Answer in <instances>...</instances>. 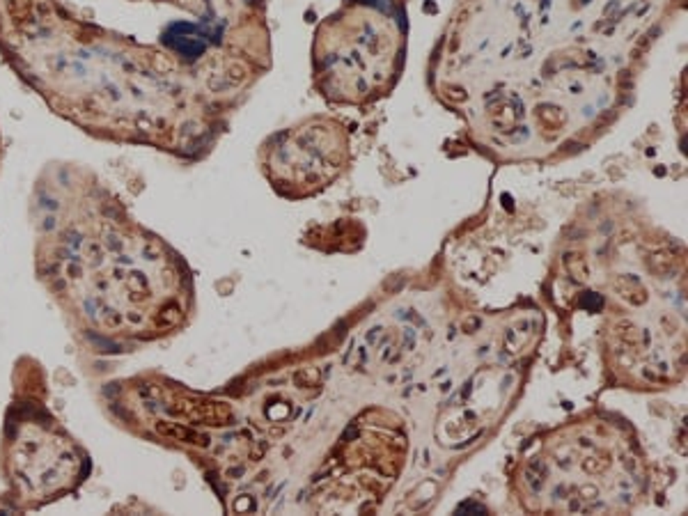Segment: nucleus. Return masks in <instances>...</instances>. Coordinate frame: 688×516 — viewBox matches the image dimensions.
<instances>
[{"mask_svg": "<svg viewBox=\"0 0 688 516\" xmlns=\"http://www.w3.org/2000/svg\"><path fill=\"white\" fill-rule=\"evenodd\" d=\"M347 135L333 122H307L273 138L266 168L273 186L289 195L324 188L340 175L349 154Z\"/></svg>", "mask_w": 688, "mask_h": 516, "instance_id": "obj_1", "label": "nucleus"}]
</instances>
